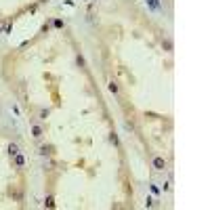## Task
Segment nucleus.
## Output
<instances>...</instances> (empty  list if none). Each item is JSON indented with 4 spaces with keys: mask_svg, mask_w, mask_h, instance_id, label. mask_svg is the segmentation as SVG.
<instances>
[{
    "mask_svg": "<svg viewBox=\"0 0 210 210\" xmlns=\"http://www.w3.org/2000/svg\"><path fill=\"white\" fill-rule=\"evenodd\" d=\"M76 61H78V65H80V67H84V59H82L80 55H78V59H76Z\"/></svg>",
    "mask_w": 210,
    "mask_h": 210,
    "instance_id": "nucleus-10",
    "label": "nucleus"
},
{
    "mask_svg": "<svg viewBox=\"0 0 210 210\" xmlns=\"http://www.w3.org/2000/svg\"><path fill=\"white\" fill-rule=\"evenodd\" d=\"M149 4H151V7H158V0H149Z\"/></svg>",
    "mask_w": 210,
    "mask_h": 210,
    "instance_id": "nucleus-11",
    "label": "nucleus"
},
{
    "mask_svg": "<svg viewBox=\"0 0 210 210\" xmlns=\"http://www.w3.org/2000/svg\"><path fill=\"white\" fill-rule=\"evenodd\" d=\"M7 151H8V154H11V155H13V158H15V155L19 154V147L15 145V143H11V145H8V147H7Z\"/></svg>",
    "mask_w": 210,
    "mask_h": 210,
    "instance_id": "nucleus-4",
    "label": "nucleus"
},
{
    "mask_svg": "<svg viewBox=\"0 0 210 210\" xmlns=\"http://www.w3.org/2000/svg\"><path fill=\"white\" fill-rule=\"evenodd\" d=\"M154 168H155V170H164V168H166V160H164V158H160V155H158V158H154Z\"/></svg>",
    "mask_w": 210,
    "mask_h": 210,
    "instance_id": "nucleus-1",
    "label": "nucleus"
},
{
    "mask_svg": "<svg viewBox=\"0 0 210 210\" xmlns=\"http://www.w3.org/2000/svg\"><path fill=\"white\" fill-rule=\"evenodd\" d=\"M162 46H164V49L170 53V50H172V42H170V40H162Z\"/></svg>",
    "mask_w": 210,
    "mask_h": 210,
    "instance_id": "nucleus-8",
    "label": "nucleus"
},
{
    "mask_svg": "<svg viewBox=\"0 0 210 210\" xmlns=\"http://www.w3.org/2000/svg\"><path fill=\"white\" fill-rule=\"evenodd\" d=\"M40 118H42V120L49 118V109H42V112H40Z\"/></svg>",
    "mask_w": 210,
    "mask_h": 210,
    "instance_id": "nucleus-9",
    "label": "nucleus"
},
{
    "mask_svg": "<svg viewBox=\"0 0 210 210\" xmlns=\"http://www.w3.org/2000/svg\"><path fill=\"white\" fill-rule=\"evenodd\" d=\"M0 32H4V21L0 19Z\"/></svg>",
    "mask_w": 210,
    "mask_h": 210,
    "instance_id": "nucleus-12",
    "label": "nucleus"
},
{
    "mask_svg": "<svg viewBox=\"0 0 210 210\" xmlns=\"http://www.w3.org/2000/svg\"><path fill=\"white\" fill-rule=\"evenodd\" d=\"M107 88H109V92L118 95V84H116V82H109V84H107Z\"/></svg>",
    "mask_w": 210,
    "mask_h": 210,
    "instance_id": "nucleus-7",
    "label": "nucleus"
},
{
    "mask_svg": "<svg viewBox=\"0 0 210 210\" xmlns=\"http://www.w3.org/2000/svg\"><path fill=\"white\" fill-rule=\"evenodd\" d=\"M15 166H17V168H23V166H25V158L17 154V155H15Z\"/></svg>",
    "mask_w": 210,
    "mask_h": 210,
    "instance_id": "nucleus-2",
    "label": "nucleus"
},
{
    "mask_svg": "<svg viewBox=\"0 0 210 210\" xmlns=\"http://www.w3.org/2000/svg\"><path fill=\"white\" fill-rule=\"evenodd\" d=\"M44 206H46V208H55V197H53V196H46V202H44Z\"/></svg>",
    "mask_w": 210,
    "mask_h": 210,
    "instance_id": "nucleus-5",
    "label": "nucleus"
},
{
    "mask_svg": "<svg viewBox=\"0 0 210 210\" xmlns=\"http://www.w3.org/2000/svg\"><path fill=\"white\" fill-rule=\"evenodd\" d=\"M32 134H34L36 139H40V137H42V126L34 124V126H32Z\"/></svg>",
    "mask_w": 210,
    "mask_h": 210,
    "instance_id": "nucleus-3",
    "label": "nucleus"
},
{
    "mask_svg": "<svg viewBox=\"0 0 210 210\" xmlns=\"http://www.w3.org/2000/svg\"><path fill=\"white\" fill-rule=\"evenodd\" d=\"M50 151H53V147H50V145H42V147H40V154H42V155H49Z\"/></svg>",
    "mask_w": 210,
    "mask_h": 210,
    "instance_id": "nucleus-6",
    "label": "nucleus"
}]
</instances>
